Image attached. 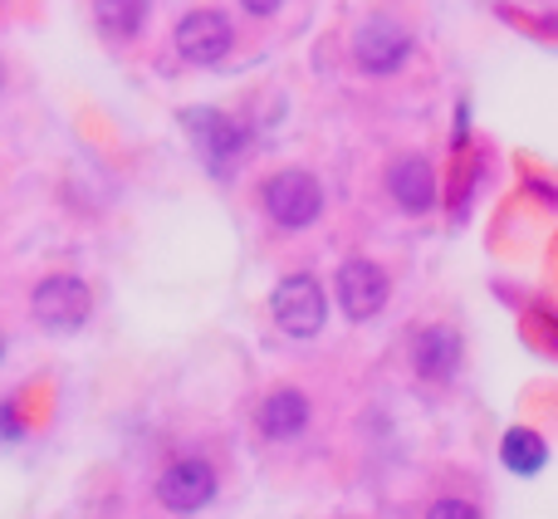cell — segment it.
Returning <instances> with one entry per match:
<instances>
[{
  "label": "cell",
  "instance_id": "cell-16",
  "mask_svg": "<svg viewBox=\"0 0 558 519\" xmlns=\"http://www.w3.org/2000/svg\"><path fill=\"white\" fill-rule=\"evenodd\" d=\"M245 10H251V15H275L279 5H284V0H241Z\"/></svg>",
  "mask_w": 558,
  "mask_h": 519
},
{
  "label": "cell",
  "instance_id": "cell-11",
  "mask_svg": "<svg viewBox=\"0 0 558 519\" xmlns=\"http://www.w3.org/2000/svg\"><path fill=\"white\" fill-rule=\"evenodd\" d=\"M255 422H260V436H270V442H294L308 426V397L299 387H279L260 402Z\"/></svg>",
  "mask_w": 558,
  "mask_h": 519
},
{
  "label": "cell",
  "instance_id": "cell-12",
  "mask_svg": "<svg viewBox=\"0 0 558 519\" xmlns=\"http://www.w3.org/2000/svg\"><path fill=\"white\" fill-rule=\"evenodd\" d=\"M94 20L104 35L113 39H133L147 20V0H94Z\"/></svg>",
  "mask_w": 558,
  "mask_h": 519
},
{
  "label": "cell",
  "instance_id": "cell-1",
  "mask_svg": "<svg viewBox=\"0 0 558 519\" xmlns=\"http://www.w3.org/2000/svg\"><path fill=\"white\" fill-rule=\"evenodd\" d=\"M265 216L279 231H304L324 216V186L308 172H275L265 182Z\"/></svg>",
  "mask_w": 558,
  "mask_h": 519
},
{
  "label": "cell",
  "instance_id": "cell-15",
  "mask_svg": "<svg viewBox=\"0 0 558 519\" xmlns=\"http://www.w3.org/2000/svg\"><path fill=\"white\" fill-rule=\"evenodd\" d=\"M25 426H20V417H15V402H0V436H20Z\"/></svg>",
  "mask_w": 558,
  "mask_h": 519
},
{
  "label": "cell",
  "instance_id": "cell-3",
  "mask_svg": "<svg viewBox=\"0 0 558 519\" xmlns=\"http://www.w3.org/2000/svg\"><path fill=\"white\" fill-rule=\"evenodd\" d=\"M407 55H412V35H407V25H397V20H387V15H373V20L357 25L353 59H357L363 74H377V79L397 74V69L407 64Z\"/></svg>",
  "mask_w": 558,
  "mask_h": 519
},
{
  "label": "cell",
  "instance_id": "cell-8",
  "mask_svg": "<svg viewBox=\"0 0 558 519\" xmlns=\"http://www.w3.org/2000/svg\"><path fill=\"white\" fill-rule=\"evenodd\" d=\"M182 123H186V133H192V143L202 147L211 172H226V167L245 153V128L235 123V118L216 113V108H192Z\"/></svg>",
  "mask_w": 558,
  "mask_h": 519
},
{
  "label": "cell",
  "instance_id": "cell-10",
  "mask_svg": "<svg viewBox=\"0 0 558 519\" xmlns=\"http://www.w3.org/2000/svg\"><path fill=\"white\" fill-rule=\"evenodd\" d=\"M412 367H416V377H426V383H451L456 367H461V334L446 324L426 328V334L412 343Z\"/></svg>",
  "mask_w": 558,
  "mask_h": 519
},
{
  "label": "cell",
  "instance_id": "cell-5",
  "mask_svg": "<svg viewBox=\"0 0 558 519\" xmlns=\"http://www.w3.org/2000/svg\"><path fill=\"white\" fill-rule=\"evenodd\" d=\"M29 309H35V318L45 328L69 334V328H78L88 318L94 294H88V285H84V279H74V275H49V279H39V285H35Z\"/></svg>",
  "mask_w": 558,
  "mask_h": 519
},
{
  "label": "cell",
  "instance_id": "cell-9",
  "mask_svg": "<svg viewBox=\"0 0 558 519\" xmlns=\"http://www.w3.org/2000/svg\"><path fill=\"white\" fill-rule=\"evenodd\" d=\"M387 192H392V202L402 206L407 216H422L436 206V172L426 157H397L392 167H387Z\"/></svg>",
  "mask_w": 558,
  "mask_h": 519
},
{
  "label": "cell",
  "instance_id": "cell-7",
  "mask_svg": "<svg viewBox=\"0 0 558 519\" xmlns=\"http://www.w3.org/2000/svg\"><path fill=\"white\" fill-rule=\"evenodd\" d=\"M338 304H343L348 318H377L387 309V294H392V285H387V269L373 265V260H348L343 269H338Z\"/></svg>",
  "mask_w": 558,
  "mask_h": 519
},
{
  "label": "cell",
  "instance_id": "cell-13",
  "mask_svg": "<svg viewBox=\"0 0 558 519\" xmlns=\"http://www.w3.org/2000/svg\"><path fill=\"white\" fill-rule=\"evenodd\" d=\"M544 461H549V446H544L539 432H524V426H514V432L505 436V466H510L514 475L544 471Z\"/></svg>",
  "mask_w": 558,
  "mask_h": 519
},
{
  "label": "cell",
  "instance_id": "cell-14",
  "mask_svg": "<svg viewBox=\"0 0 558 519\" xmlns=\"http://www.w3.org/2000/svg\"><path fill=\"white\" fill-rule=\"evenodd\" d=\"M426 519H481V515H475V505H465V500H456V495H446V500H436L432 510H426Z\"/></svg>",
  "mask_w": 558,
  "mask_h": 519
},
{
  "label": "cell",
  "instance_id": "cell-4",
  "mask_svg": "<svg viewBox=\"0 0 558 519\" xmlns=\"http://www.w3.org/2000/svg\"><path fill=\"white\" fill-rule=\"evenodd\" d=\"M157 500H162L172 515L206 510V505L216 500V471H211V461H202V456H182V461H172L162 475H157Z\"/></svg>",
  "mask_w": 558,
  "mask_h": 519
},
{
  "label": "cell",
  "instance_id": "cell-6",
  "mask_svg": "<svg viewBox=\"0 0 558 519\" xmlns=\"http://www.w3.org/2000/svg\"><path fill=\"white\" fill-rule=\"evenodd\" d=\"M231 45H235V29L221 10H192L177 25V55L186 64H221L231 55Z\"/></svg>",
  "mask_w": 558,
  "mask_h": 519
},
{
  "label": "cell",
  "instance_id": "cell-2",
  "mask_svg": "<svg viewBox=\"0 0 558 519\" xmlns=\"http://www.w3.org/2000/svg\"><path fill=\"white\" fill-rule=\"evenodd\" d=\"M270 309H275V324L284 328L289 338H314L328 318V294L314 275H289L275 285Z\"/></svg>",
  "mask_w": 558,
  "mask_h": 519
},
{
  "label": "cell",
  "instance_id": "cell-17",
  "mask_svg": "<svg viewBox=\"0 0 558 519\" xmlns=\"http://www.w3.org/2000/svg\"><path fill=\"white\" fill-rule=\"evenodd\" d=\"M0 353H5V348H0Z\"/></svg>",
  "mask_w": 558,
  "mask_h": 519
}]
</instances>
